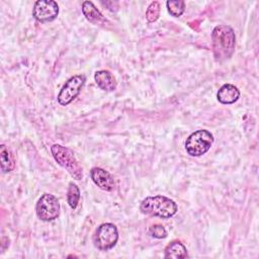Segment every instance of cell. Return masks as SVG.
I'll return each instance as SVG.
<instances>
[{
	"label": "cell",
	"mask_w": 259,
	"mask_h": 259,
	"mask_svg": "<svg viewBox=\"0 0 259 259\" xmlns=\"http://www.w3.org/2000/svg\"><path fill=\"white\" fill-rule=\"evenodd\" d=\"M150 234L157 239H164L167 237V231L162 225L156 224L150 228Z\"/></svg>",
	"instance_id": "ac0fdd59"
},
{
	"label": "cell",
	"mask_w": 259,
	"mask_h": 259,
	"mask_svg": "<svg viewBox=\"0 0 259 259\" xmlns=\"http://www.w3.org/2000/svg\"><path fill=\"white\" fill-rule=\"evenodd\" d=\"M117 240V228L111 223L100 225L93 235L94 246L101 251H107L113 248L116 245Z\"/></svg>",
	"instance_id": "5b68a950"
},
{
	"label": "cell",
	"mask_w": 259,
	"mask_h": 259,
	"mask_svg": "<svg viewBox=\"0 0 259 259\" xmlns=\"http://www.w3.org/2000/svg\"><path fill=\"white\" fill-rule=\"evenodd\" d=\"M92 181L102 190L112 191L114 188V180L112 176L104 169L94 167L90 171Z\"/></svg>",
	"instance_id": "9c48e42d"
},
{
	"label": "cell",
	"mask_w": 259,
	"mask_h": 259,
	"mask_svg": "<svg viewBox=\"0 0 259 259\" xmlns=\"http://www.w3.org/2000/svg\"><path fill=\"white\" fill-rule=\"evenodd\" d=\"M213 143V136L206 130H198L192 133L185 141V150L192 157L205 154Z\"/></svg>",
	"instance_id": "277c9868"
},
{
	"label": "cell",
	"mask_w": 259,
	"mask_h": 259,
	"mask_svg": "<svg viewBox=\"0 0 259 259\" xmlns=\"http://www.w3.org/2000/svg\"><path fill=\"white\" fill-rule=\"evenodd\" d=\"M79 200H80V189L75 183L70 182L68 191H67L68 204L72 209H75L79 203Z\"/></svg>",
	"instance_id": "9a60e30c"
},
{
	"label": "cell",
	"mask_w": 259,
	"mask_h": 259,
	"mask_svg": "<svg viewBox=\"0 0 259 259\" xmlns=\"http://www.w3.org/2000/svg\"><path fill=\"white\" fill-rule=\"evenodd\" d=\"M36 215L44 222H51L57 219L60 214V203L58 198L51 194H42L36 202Z\"/></svg>",
	"instance_id": "8992f818"
},
{
	"label": "cell",
	"mask_w": 259,
	"mask_h": 259,
	"mask_svg": "<svg viewBox=\"0 0 259 259\" xmlns=\"http://www.w3.org/2000/svg\"><path fill=\"white\" fill-rule=\"evenodd\" d=\"M168 12L174 16L179 17L185 10V2L182 0H169L166 2Z\"/></svg>",
	"instance_id": "2e32d148"
},
{
	"label": "cell",
	"mask_w": 259,
	"mask_h": 259,
	"mask_svg": "<svg viewBox=\"0 0 259 259\" xmlns=\"http://www.w3.org/2000/svg\"><path fill=\"white\" fill-rule=\"evenodd\" d=\"M186 247L179 241L171 242L165 249V258H186Z\"/></svg>",
	"instance_id": "4fadbf2b"
},
{
	"label": "cell",
	"mask_w": 259,
	"mask_h": 259,
	"mask_svg": "<svg viewBox=\"0 0 259 259\" xmlns=\"http://www.w3.org/2000/svg\"><path fill=\"white\" fill-rule=\"evenodd\" d=\"M94 80L97 86L104 91H113L116 88V80L111 72L100 70L94 74Z\"/></svg>",
	"instance_id": "30bf717a"
},
{
	"label": "cell",
	"mask_w": 259,
	"mask_h": 259,
	"mask_svg": "<svg viewBox=\"0 0 259 259\" xmlns=\"http://www.w3.org/2000/svg\"><path fill=\"white\" fill-rule=\"evenodd\" d=\"M82 12L86 19L93 24H103L106 22L105 17L91 1H84L82 3Z\"/></svg>",
	"instance_id": "7c38bea8"
},
{
	"label": "cell",
	"mask_w": 259,
	"mask_h": 259,
	"mask_svg": "<svg viewBox=\"0 0 259 259\" xmlns=\"http://www.w3.org/2000/svg\"><path fill=\"white\" fill-rule=\"evenodd\" d=\"M212 51L217 61H225L229 59L236 46V35L233 28L229 25H218L211 33Z\"/></svg>",
	"instance_id": "6da1fadb"
},
{
	"label": "cell",
	"mask_w": 259,
	"mask_h": 259,
	"mask_svg": "<svg viewBox=\"0 0 259 259\" xmlns=\"http://www.w3.org/2000/svg\"><path fill=\"white\" fill-rule=\"evenodd\" d=\"M85 81L86 78L84 75H75L71 77L60 90L58 94V102L63 106L71 103L81 92Z\"/></svg>",
	"instance_id": "52a82bcc"
},
{
	"label": "cell",
	"mask_w": 259,
	"mask_h": 259,
	"mask_svg": "<svg viewBox=\"0 0 259 259\" xmlns=\"http://www.w3.org/2000/svg\"><path fill=\"white\" fill-rule=\"evenodd\" d=\"M160 16V4L158 1H153L147 8L146 18L149 22L156 21Z\"/></svg>",
	"instance_id": "e0dca14e"
},
{
	"label": "cell",
	"mask_w": 259,
	"mask_h": 259,
	"mask_svg": "<svg viewBox=\"0 0 259 259\" xmlns=\"http://www.w3.org/2000/svg\"><path fill=\"white\" fill-rule=\"evenodd\" d=\"M177 204L174 200L164 195L148 196L141 202L140 210L148 215L161 219L172 218L177 212Z\"/></svg>",
	"instance_id": "7a4b0ae2"
},
{
	"label": "cell",
	"mask_w": 259,
	"mask_h": 259,
	"mask_svg": "<svg viewBox=\"0 0 259 259\" xmlns=\"http://www.w3.org/2000/svg\"><path fill=\"white\" fill-rule=\"evenodd\" d=\"M240 97L239 89L233 84H224L218 91L217 98L222 104L235 103Z\"/></svg>",
	"instance_id": "8fae6325"
},
{
	"label": "cell",
	"mask_w": 259,
	"mask_h": 259,
	"mask_svg": "<svg viewBox=\"0 0 259 259\" xmlns=\"http://www.w3.org/2000/svg\"><path fill=\"white\" fill-rule=\"evenodd\" d=\"M51 152L54 159L57 161V163L63 168H65L74 179L76 180L82 179L83 177L82 167L79 165L71 149L61 146L59 144H55L51 147Z\"/></svg>",
	"instance_id": "3957f363"
},
{
	"label": "cell",
	"mask_w": 259,
	"mask_h": 259,
	"mask_svg": "<svg viewBox=\"0 0 259 259\" xmlns=\"http://www.w3.org/2000/svg\"><path fill=\"white\" fill-rule=\"evenodd\" d=\"M59 5L54 0H38L32 8V16L39 22H48L57 18Z\"/></svg>",
	"instance_id": "ba28073f"
},
{
	"label": "cell",
	"mask_w": 259,
	"mask_h": 259,
	"mask_svg": "<svg viewBox=\"0 0 259 259\" xmlns=\"http://www.w3.org/2000/svg\"><path fill=\"white\" fill-rule=\"evenodd\" d=\"M0 158H1V169L4 173L10 172L14 169L15 163L11 152L4 146H0Z\"/></svg>",
	"instance_id": "5bb4252c"
}]
</instances>
